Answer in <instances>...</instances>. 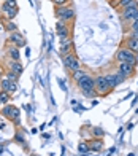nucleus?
Masks as SVG:
<instances>
[{
    "label": "nucleus",
    "instance_id": "0eeeda50",
    "mask_svg": "<svg viewBox=\"0 0 138 156\" xmlns=\"http://www.w3.org/2000/svg\"><path fill=\"white\" fill-rule=\"evenodd\" d=\"M94 80H95V91L99 93V96H108L109 93H111V88H109V84L106 81V78L105 75H97V76H94Z\"/></svg>",
    "mask_w": 138,
    "mask_h": 156
},
{
    "label": "nucleus",
    "instance_id": "473e14b6",
    "mask_svg": "<svg viewBox=\"0 0 138 156\" xmlns=\"http://www.w3.org/2000/svg\"><path fill=\"white\" fill-rule=\"evenodd\" d=\"M3 153V145H0V154Z\"/></svg>",
    "mask_w": 138,
    "mask_h": 156
},
{
    "label": "nucleus",
    "instance_id": "72a5a7b5",
    "mask_svg": "<svg viewBox=\"0 0 138 156\" xmlns=\"http://www.w3.org/2000/svg\"><path fill=\"white\" fill-rule=\"evenodd\" d=\"M129 156H135V153H129Z\"/></svg>",
    "mask_w": 138,
    "mask_h": 156
},
{
    "label": "nucleus",
    "instance_id": "bb28decb",
    "mask_svg": "<svg viewBox=\"0 0 138 156\" xmlns=\"http://www.w3.org/2000/svg\"><path fill=\"white\" fill-rule=\"evenodd\" d=\"M129 32H138V19L130 23V27H129Z\"/></svg>",
    "mask_w": 138,
    "mask_h": 156
},
{
    "label": "nucleus",
    "instance_id": "a211bd4d",
    "mask_svg": "<svg viewBox=\"0 0 138 156\" xmlns=\"http://www.w3.org/2000/svg\"><path fill=\"white\" fill-rule=\"evenodd\" d=\"M87 144H89V147H91V151H94V153H100V151L103 150V142H102V139L92 137L91 140L87 142Z\"/></svg>",
    "mask_w": 138,
    "mask_h": 156
},
{
    "label": "nucleus",
    "instance_id": "b1692460",
    "mask_svg": "<svg viewBox=\"0 0 138 156\" xmlns=\"http://www.w3.org/2000/svg\"><path fill=\"white\" fill-rule=\"evenodd\" d=\"M5 29L8 30L10 34H11V32H16V30H18V26H16L15 23H13V21H6V24H5Z\"/></svg>",
    "mask_w": 138,
    "mask_h": 156
},
{
    "label": "nucleus",
    "instance_id": "cd10ccee",
    "mask_svg": "<svg viewBox=\"0 0 138 156\" xmlns=\"http://www.w3.org/2000/svg\"><path fill=\"white\" fill-rule=\"evenodd\" d=\"M6 78H10L11 81H18V75H16V73H13L11 70H8V73H6Z\"/></svg>",
    "mask_w": 138,
    "mask_h": 156
},
{
    "label": "nucleus",
    "instance_id": "aec40b11",
    "mask_svg": "<svg viewBox=\"0 0 138 156\" xmlns=\"http://www.w3.org/2000/svg\"><path fill=\"white\" fill-rule=\"evenodd\" d=\"M78 151H79V154H82V156H86L87 153H91V147H89V144H87L86 140L79 142V145H78Z\"/></svg>",
    "mask_w": 138,
    "mask_h": 156
},
{
    "label": "nucleus",
    "instance_id": "c85d7f7f",
    "mask_svg": "<svg viewBox=\"0 0 138 156\" xmlns=\"http://www.w3.org/2000/svg\"><path fill=\"white\" fill-rule=\"evenodd\" d=\"M3 3H6L8 6H13V8H16V6H18L16 0H6V2H3Z\"/></svg>",
    "mask_w": 138,
    "mask_h": 156
},
{
    "label": "nucleus",
    "instance_id": "1a4fd4ad",
    "mask_svg": "<svg viewBox=\"0 0 138 156\" xmlns=\"http://www.w3.org/2000/svg\"><path fill=\"white\" fill-rule=\"evenodd\" d=\"M121 19L124 23H133V21H136L138 19V6L121 10Z\"/></svg>",
    "mask_w": 138,
    "mask_h": 156
},
{
    "label": "nucleus",
    "instance_id": "39448f33",
    "mask_svg": "<svg viewBox=\"0 0 138 156\" xmlns=\"http://www.w3.org/2000/svg\"><path fill=\"white\" fill-rule=\"evenodd\" d=\"M62 62H64L65 70L68 73H73V72H76V70L81 69V62H79V59L76 58V54H75V53L64 56V58H62Z\"/></svg>",
    "mask_w": 138,
    "mask_h": 156
},
{
    "label": "nucleus",
    "instance_id": "4468645a",
    "mask_svg": "<svg viewBox=\"0 0 138 156\" xmlns=\"http://www.w3.org/2000/svg\"><path fill=\"white\" fill-rule=\"evenodd\" d=\"M18 6L16 8H13V6H8L6 3H3L2 5V13H3V16H5V19L6 21H13L16 16H18Z\"/></svg>",
    "mask_w": 138,
    "mask_h": 156
},
{
    "label": "nucleus",
    "instance_id": "9d476101",
    "mask_svg": "<svg viewBox=\"0 0 138 156\" xmlns=\"http://www.w3.org/2000/svg\"><path fill=\"white\" fill-rule=\"evenodd\" d=\"M0 88H2V91H5V93H8V94H15L18 91V81H11L10 78L3 76L2 80H0Z\"/></svg>",
    "mask_w": 138,
    "mask_h": 156
},
{
    "label": "nucleus",
    "instance_id": "f704fd0d",
    "mask_svg": "<svg viewBox=\"0 0 138 156\" xmlns=\"http://www.w3.org/2000/svg\"><path fill=\"white\" fill-rule=\"evenodd\" d=\"M0 11H2V5H0Z\"/></svg>",
    "mask_w": 138,
    "mask_h": 156
},
{
    "label": "nucleus",
    "instance_id": "f257e3e1",
    "mask_svg": "<svg viewBox=\"0 0 138 156\" xmlns=\"http://www.w3.org/2000/svg\"><path fill=\"white\" fill-rule=\"evenodd\" d=\"M76 86H78V89L82 93V96L87 97V99L99 97V93L95 91V80H94L92 75L87 73L84 78H81V80L76 83Z\"/></svg>",
    "mask_w": 138,
    "mask_h": 156
},
{
    "label": "nucleus",
    "instance_id": "2f4dec72",
    "mask_svg": "<svg viewBox=\"0 0 138 156\" xmlns=\"http://www.w3.org/2000/svg\"><path fill=\"white\" fill-rule=\"evenodd\" d=\"M5 126H6L5 123H0V129H2V131H3V129H5Z\"/></svg>",
    "mask_w": 138,
    "mask_h": 156
},
{
    "label": "nucleus",
    "instance_id": "6ab92c4d",
    "mask_svg": "<svg viewBox=\"0 0 138 156\" xmlns=\"http://www.w3.org/2000/svg\"><path fill=\"white\" fill-rule=\"evenodd\" d=\"M132 6H138V2H136V0H118V5H116V8L126 10V8H132Z\"/></svg>",
    "mask_w": 138,
    "mask_h": 156
},
{
    "label": "nucleus",
    "instance_id": "c756f323",
    "mask_svg": "<svg viewBox=\"0 0 138 156\" xmlns=\"http://www.w3.org/2000/svg\"><path fill=\"white\" fill-rule=\"evenodd\" d=\"M129 35H130V37H135V38H138V32H129Z\"/></svg>",
    "mask_w": 138,
    "mask_h": 156
},
{
    "label": "nucleus",
    "instance_id": "a878e982",
    "mask_svg": "<svg viewBox=\"0 0 138 156\" xmlns=\"http://www.w3.org/2000/svg\"><path fill=\"white\" fill-rule=\"evenodd\" d=\"M15 140L18 142L19 145H24V147H27V144H25V139L21 136V134H16V137H15Z\"/></svg>",
    "mask_w": 138,
    "mask_h": 156
},
{
    "label": "nucleus",
    "instance_id": "ddd939ff",
    "mask_svg": "<svg viewBox=\"0 0 138 156\" xmlns=\"http://www.w3.org/2000/svg\"><path fill=\"white\" fill-rule=\"evenodd\" d=\"M56 34H57L59 38H68L72 35V29H70V26H68L67 23H60V21H57Z\"/></svg>",
    "mask_w": 138,
    "mask_h": 156
},
{
    "label": "nucleus",
    "instance_id": "e433bc0d",
    "mask_svg": "<svg viewBox=\"0 0 138 156\" xmlns=\"http://www.w3.org/2000/svg\"><path fill=\"white\" fill-rule=\"evenodd\" d=\"M3 2H6V0H3Z\"/></svg>",
    "mask_w": 138,
    "mask_h": 156
},
{
    "label": "nucleus",
    "instance_id": "4be33fe9",
    "mask_svg": "<svg viewBox=\"0 0 138 156\" xmlns=\"http://www.w3.org/2000/svg\"><path fill=\"white\" fill-rule=\"evenodd\" d=\"M91 136L95 137V139H103V137H105V131H103L100 126H95V127L91 129Z\"/></svg>",
    "mask_w": 138,
    "mask_h": 156
},
{
    "label": "nucleus",
    "instance_id": "6e6552de",
    "mask_svg": "<svg viewBox=\"0 0 138 156\" xmlns=\"http://www.w3.org/2000/svg\"><path fill=\"white\" fill-rule=\"evenodd\" d=\"M73 48H75V45H73L72 37L59 40V54H60V58H64V56H67V54H72Z\"/></svg>",
    "mask_w": 138,
    "mask_h": 156
},
{
    "label": "nucleus",
    "instance_id": "c9c22d12",
    "mask_svg": "<svg viewBox=\"0 0 138 156\" xmlns=\"http://www.w3.org/2000/svg\"><path fill=\"white\" fill-rule=\"evenodd\" d=\"M113 2H118V0H113Z\"/></svg>",
    "mask_w": 138,
    "mask_h": 156
},
{
    "label": "nucleus",
    "instance_id": "dca6fc26",
    "mask_svg": "<svg viewBox=\"0 0 138 156\" xmlns=\"http://www.w3.org/2000/svg\"><path fill=\"white\" fill-rule=\"evenodd\" d=\"M8 69L11 70L13 73H16L18 76L24 72V66H22L19 61H11V59H8Z\"/></svg>",
    "mask_w": 138,
    "mask_h": 156
},
{
    "label": "nucleus",
    "instance_id": "5701e85b",
    "mask_svg": "<svg viewBox=\"0 0 138 156\" xmlns=\"http://www.w3.org/2000/svg\"><path fill=\"white\" fill-rule=\"evenodd\" d=\"M11 99V94L5 93V91H0V105H6Z\"/></svg>",
    "mask_w": 138,
    "mask_h": 156
},
{
    "label": "nucleus",
    "instance_id": "7ed1b4c3",
    "mask_svg": "<svg viewBox=\"0 0 138 156\" xmlns=\"http://www.w3.org/2000/svg\"><path fill=\"white\" fill-rule=\"evenodd\" d=\"M2 116H5L6 119H10V121L15 124V126H19L21 124V112L16 105H11V104H6L3 105L2 108Z\"/></svg>",
    "mask_w": 138,
    "mask_h": 156
},
{
    "label": "nucleus",
    "instance_id": "20e7f679",
    "mask_svg": "<svg viewBox=\"0 0 138 156\" xmlns=\"http://www.w3.org/2000/svg\"><path fill=\"white\" fill-rule=\"evenodd\" d=\"M116 62H129V64H132V66L136 67L138 58H136L135 53H132L129 48H126V46L122 45L118 51H116Z\"/></svg>",
    "mask_w": 138,
    "mask_h": 156
},
{
    "label": "nucleus",
    "instance_id": "412c9836",
    "mask_svg": "<svg viewBox=\"0 0 138 156\" xmlns=\"http://www.w3.org/2000/svg\"><path fill=\"white\" fill-rule=\"evenodd\" d=\"M70 75H72V80H73L75 83H78L81 78H84V76L87 75V72H86L84 69H79V70H76V72H73V73H70Z\"/></svg>",
    "mask_w": 138,
    "mask_h": 156
},
{
    "label": "nucleus",
    "instance_id": "9b49d317",
    "mask_svg": "<svg viewBox=\"0 0 138 156\" xmlns=\"http://www.w3.org/2000/svg\"><path fill=\"white\" fill-rule=\"evenodd\" d=\"M118 70L126 78H132L136 73V67L132 66V64H129V62H118Z\"/></svg>",
    "mask_w": 138,
    "mask_h": 156
},
{
    "label": "nucleus",
    "instance_id": "393cba45",
    "mask_svg": "<svg viewBox=\"0 0 138 156\" xmlns=\"http://www.w3.org/2000/svg\"><path fill=\"white\" fill-rule=\"evenodd\" d=\"M54 6H65L70 3V0H51Z\"/></svg>",
    "mask_w": 138,
    "mask_h": 156
},
{
    "label": "nucleus",
    "instance_id": "7c9ffc66",
    "mask_svg": "<svg viewBox=\"0 0 138 156\" xmlns=\"http://www.w3.org/2000/svg\"><path fill=\"white\" fill-rule=\"evenodd\" d=\"M2 78H3V67L0 66V80H2Z\"/></svg>",
    "mask_w": 138,
    "mask_h": 156
},
{
    "label": "nucleus",
    "instance_id": "f8f14e48",
    "mask_svg": "<svg viewBox=\"0 0 138 156\" xmlns=\"http://www.w3.org/2000/svg\"><path fill=\"white\" fill-rule=\"evenodd\" d=\"M8 41L11 45H15V46H18V48H22V46H25L27 45V40L24 38V35L21 34V32H11L10 34V37H8Z\"/></svg>",
    "mask_w": 138,
    "mask_h": 156
},
{
    "label": "nucleus",
    "instance_id": "423d86ee",
    "mask_svg": "<svg viewBox=\"0 0 138 156\" xmlns=\"http://www.w3.org/2000/svg\"><path fill=\"white\" fill-rule=\"evenodd\" d=\"M105 78H106V81H108V84H109V88H111V89H116L119 84H122L124 81L127 80V78L124 76L118 69H116L114 72H113V70H111V72H106Z\"/></svg>",
    "mask_w": 138,
    "mask_h": 156
},
{
    "label": "nucleus",
    "instance_id": "f3484780",
    "mask_svg": "<svg viewBox=\"0 0 138 156\" xmlns=\"http://www.w3.org/2000/svg\"><path fill=\"white\" fill-rule=\"evenodd\" d=\"M6 54H8V59H11V61H19L21 59L19 48L15 46V45H8V46H6Z\"/></svg>",
    "mask_w": 138,
    "mask_h": 156
},
{
    "label": "nucleus",
    "instance_id": "2eb2a0df",
    "mask_svg": "<svg viewBox=\"0 0 138 156\" xmlns=\"http://www.w3.org/2000/svg\"><path fill=\"white\" fill-rule=\"evenodd\" d=\"M124 46L126 48H129L132 53H135L136 56H138V38H135V37H130V35H127L126 37V40H124Z\"/></svg>",
    "mask_w": 138,
    "mask_h": 156
},
{
    "label": "nucleus",
    "instance_id": "f03ea898",
    "mask_svg": "<svg viewBox=\"0 0 138 156\" xmlns=\"http://www.w3.org/2000/svg\"><path fill=\"white\" fill-rule=\"evenodd\" d=\"M54 15H56V18L60 21V23L70 24V23H73V21H75L76 13H75L73 6L65 5V6H56V8H54Z\"/></svg>",
    "mask_w": 138,
    "mask_h": 156
}]
</instances>
